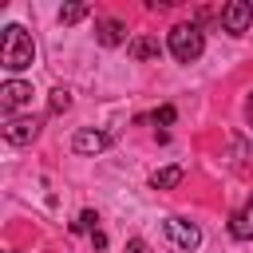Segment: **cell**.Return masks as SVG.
<instances>
[{
  "label": "cell",
  "mask_w": 253,
  "mask_h": 253,
  "mask_svg": "<svg viewBox=\"0 0 253 253\" xmlns=\"http://www.w3.org/2000/svg\"><path fill=\"white\" fill-rule=\"evenodd\" d=\"M36 63V43H32V36L20 28V24H8L4 28V40H0V67L4 71H28Z\"/></svg>",
  "instance_id": "1"
},
{
  "label": "cell",
  "mask_w": 253,
  "mask_h": 253,
  "mask_svg": "<svg viewBox=\"0 0 253 253\" xmlns=\"http://www.w3.org/2000/svg\"><path fill=\"white\" fill-rule=\"evenodd\" d=\"M166 51L178 59V63H194L202 51H206V36L198 24H174L166 32Z\"/></svg>",
  "instance_id": "2"
},
{
  "label": "cell",
  "mask_w": 253,
  "mask_h": 253,
  "mask_svg": "<svg viewBox=\"0 0 253 253\" xmlns=\"http://www.w3.org/2000/svg\"><path fill=\"white\" fill-rule=\"evenodd\" d=\"M162 229H166V241H170L174 249H182V253H190V249L202 245V229H198L194 221H186V217H166Z\"/></svg>",
  "instance_id": "3"
},
{
  "label": "cell",
  "mask_w": 253,
  "mask_h": 253,
  "mask_svg": "<svg viewBox=\"0 0 253 253\" xmlns=\"http://www.w3.org/2000/svg\"><path fill=\"white\" fill-rule=\"evenodd\" d=\"M221 32H229V36H245L249 32V24H253V4L249 0H229L225 8H221Z\"/></svg>",
  "instance_id": "4"
},
{
  "label": "cell",
  "mask_w": 253,
  "mask_h": 253,
  "mask_svg": "<svg viewBox=\"0 0 253 253\" xmlns=\"http://www.w3.org/2000/svg\"><path fill=\"white\" fill-rule=\"evenodd\" d=\"M36 134H40V119H32V115H12V119H4V138H8L12 146L36 142Z\"/></svg>",
  "instance_id": "5"
},
{
  "label": "cell",
  "mask_w": 253,
  "mask_h": 253,
  "mask_svg": "<svg viewBox=\"0 0 253 253\" xmlns=\"http://www.w3.org/2000/svg\"><path fill=\"white\" fill-rule=\"evenodd\" d=\"M32 103V83H24V79H8L4 87H0V107H4V115L12 119V111H20V107H28Z\"/></svg>",
  "instance_id": "6"
},
{
  "label": "cell",
  "mask_w": 253,
  "mask_h": 253,
  "mask_svg": "<svg viewBox=\"0 0 253 253\" xmlns=\"http://www.w3.org/2000/svg\"><path fill=\"white\" fill-rule=\"evenodd\" d=\"M95 40L103 47H119V43H126V24L115 20V16H99L95 20Z\"/></svg>",
  "instance_id": "7"
},
{
  "label": "cell",
  "mask_w": 253,
  "mask_h": 253,
  "mask_svg": "<svg viewBox=\"0 0 253 253\" xmlns=\"http://www.w3.org/2000/svg\"><path fill=\"white\" fill-rule=\"evenodd\" d=\"M107 146H111V134L107 130H91V126L87 130H75V138H71V150L75 154H103Z\"/></svg>",
  "instance_id": "8"
},
{
  "label": "cell",
  "mask_w": 253,
  "mask_h": 253,
  "mask_svg": "<svg viewBox=\"0 0 253 253\" xmlns=\"http://www.w3.org/2000/svg\"><path fill=\"white\" fill-rule=\"evenodd\" d=\"M229 233L237 241H253V202H245L233 217H229Z\"/></svg>",
  "instance_id": "9"
},
{
  "label": "cell",
  "mask_w": 253,
  "mask_h": 253,
  "mask_svg": "<svg viewBox=\"0 0 253 253\" xmlns=\"http://www.w3.org/2000/svg\"><path fill=\"white\" fill-rule=\"evenodd\" d=\"M182 182V166H162L150 174V190H174Z\"/></svg>",
  "instance_id": "10"
},
{
  "label": "cell",
  "mask_w": 253,
  "mask_h": 253,
  "mask_svg": "<svg viewBox=\"0 0 253 253\" xmlns=\"http://www.w3.org/2000/svg\"><path fill=\"white\" fill-rule=\"evenodd\" d=\"M126 47H130L134 59H154V55H158V40H150V36H138V40H130Z\"/></svg>",
  "instance_id": "11"
},
{
  "label": "cell",
  "mask_w": 253,
  "mask_h": 253,
  "mask_svg": "<svg viewBox=\"0 0 253 253\" xmlns=\"http://www.w3.org/2000/svg\"><path fill=\"white\" fill-rule=\"evenodd\" d=\"M87 16V4H63L59 8V24H79Z\"/></svg>",
  "instance_id": "12"
},
{
  "label": "cell",
  "mask_w": 253,
  "mask_h": 253,
  "mask_svg": "<svg viewBox=\"0 0 253 253\" xmlns=\"http://www.w3.org/2000/svg\"><path fill=\"white\" fill-rule=\"evenodd\" d=\"M67 107H71V91H67V87H55V91H51L47 111H51V115H59V111H67Z\"/></svg>",
  "instance_id": "13"
},
{
  "label": "cell",
  "mask_w": 253,
  "mask_h": 253,
  "mask_svg": "<svg viewBox=\"0 0 253 253\" xmlns=\"http://www.w3.org/2000/svg\"><path fill=\"white\" fill-rule=\"evenodd\" d=\"M71 229H75V233H95V229H99V213H95V210H83Z\"/></svg>",
  "instance_id": "14"
},
{
  "label": "cell",
  "mask_w": 253,
  "mask_h": 253,
  "mask_svg": "<svg viewBox=\"0 0 253 253\" xmlns=\"http://www.w3.org/2000/svg\"><path fill=\"white\" fill-rule=\"evenodd\" d=\"M150 119H154V123H158V126H170V123H174V119H178V111H174V107H170V103H166V107H158V111H154V115H150Z\"/></svg>",
  "instance_id": "15"
},
{
  "label": "cell",
  "mask_w": 253,
  "mask_h": 253,
  "mask_svg": "<svg viewBox=\"0 0 253 253\" xmlns=\"http://www.w3.org/2000/svg\"><path fill=\"white\" fill-rule=\"evenodd\" d=\"M123 253H146V241H142V237H134V241L123 249Z\"/></svg>",
  "instance_id": "16"
},
{
  "label": "cell",
  "mask_w": 253,
  "mask_h": 253,
  "mask_svg": "<svg viewBox=\"0 0 253 253\" xmlns=\"http://www.w3.org/2000/svg\"><path fill=\"white\" fill-rule=\"evenodd\" d=\"M249 103H253V99H249Z\"/></svg>",
  "instance_id": "17"
}]
</instances>
